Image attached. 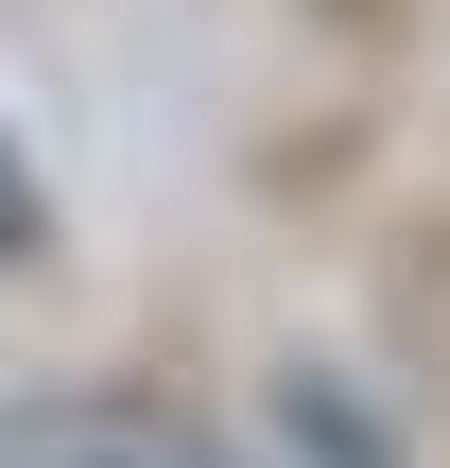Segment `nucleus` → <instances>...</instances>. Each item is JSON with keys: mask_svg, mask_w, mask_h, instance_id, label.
I'll use <instances>...</instances> for the list:
<instances>
[{"mask_svg": "<svg viewBox=\"0 0 450 468\" xmlns=\"http://www.w3.org/2000/svg\"><path fill=\"white\" fill-rule=\"evenodd\" d=\"M0 468H225V452L156 399H35V417H0Z\"/></svg>", "mask_w": 450, "mask_h": 468, "instance_id": "obj_1", "label": "nucleus"}]
</instances>
